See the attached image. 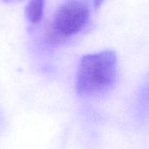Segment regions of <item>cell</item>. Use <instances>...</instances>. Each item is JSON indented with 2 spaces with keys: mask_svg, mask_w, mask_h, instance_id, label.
<instances>
[{
  "mask_svg": "<svg viewBox=\"0 0 149 149\" xmlns=\"http://www.w3.org/2000/svg\"><path fill=\"white\" fill-rule=\"evenodd\" d=\"M117 76V56L113 50L85 55L81 58L76 75L79 95L93 97L110 90Z\"/></svg>",
  "mask_w": 149,
  "mask_h": 149,
  "instance_id": "6da1fadb",
  "label": "cell"
},
{
  "mask_svg": "<svg viewBox=\"0 0 149 149\" xmlns=\"http://www.w3.org/2000/svg\"><path fill=\"white\" fill-rule=\"evenodd\" d=\"M91 6L84 1H65L55 10L48 29L52 44H61L81 32L89 23Z\"/></svg>",
  "mask_w": 149,
  "mask_h": 149,
  "instance_id": "7a4b0ae2",
  "label": "cell"
},
{
  "mask_svg": "<svg viewBox=\"0 0 149 149\" xmlns=\"http://www.w3.org/2000/svg\"><path fill=\"white\" fill-rule=\"evenodd\" d=\"M44 5L45 3L43 1H31L27 3L25 7V17L27 20L32 24H38L44 14Z\"/></svg>",
  "mask_w": 149,
  "mask_h": 149,
  "instance_id": "3957f363",
  "label": "cell"
}]
</instances>
